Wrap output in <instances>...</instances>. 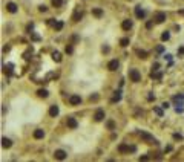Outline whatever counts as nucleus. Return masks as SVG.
I'll list each match as a JSON object with an SVG mask.
<instances>
[{
	"instance_id": "obj_1",
	"label": "nucleus",
	"mask_w": 184,
	"mask_h": 162,
	"mask_svg": "<svg viewBox=\"0 0 184 162\" xmlns=\"http://www.w3.org/2000/svg\"><path fill=\"white\" fill-rule=\"evenodd\" d=\"M129 78H130V81H134V83H138V81H141V74L138 72V69H130L129 70Z\"/></svg>"
},
{
	"instance_id": "obj_2",
	"label": "nucleus",
	"mask_w": 184,
	"mask_h": 162,
	"mask_svg": "<svg viewBox=\"0 0 184 162\" xmlns=\"http://www.w3.org/2000/svg\"><path fill=\"white\" fill-rule=\"evenodd\" d=\"M140 136H141V139L143 141H146V142H149V144H158V142H156V139L152 136V135H149V133H146V132H141V133H140Z\"/></svg>"
},
{
	"instance_id": "obj_3",
	"label": "nucleus",
	"mask_w": 184,
	"mask_h": 162,
	"mask_svg": "<svg viewBox=\"0 0 184 162\" xmlns=\"http://www.w3.org/2000/svg\"><path fill=\"white\" fill-rule=\"evenodd\" d=\"M166 19H167V15H166V12H156L155 14V23H164Z\"/></svg>"
},
{
	"instance_id": "obj_4",
	"label": "nucleus",
	"mask_w": 184,
	"mask_h": 162,
	"mask_svg": "<svg viewBox=\"0 0 184 162\" xmlns=\"http://www.w3.org/2000/svg\"><path fill=\"white\" fill-rule=\"evenodd\" d=\"M81 103V96H78V95H71L69 96V104L71 106H78Z\"/></svg>"
},
{
	"instance_id": "obj_5",
	"label": "nucleus",
	"mask_w": 184,
	"mask_h": 162,
	"mask_svg": "<svg viewBox=\"0 0 184 162\" xmlns=\"http://www.w3.org/2000/svg\"><path fill=\"white\" fill-rule=\"evenodd\" d=\"M94 119L97 121V122H100V121H103L104 119V110L103 109H98L97 112L94 113Z\"/></svg>"
},
{
	"instance_id": "obj_6",
	"label": "nucleus",
	"mask_w": 184,
	"mask_h": 162,
	"mask_svg": "<svg viewBox=\"0 0 184 162\" xmlns=\"http://www.w3.org/2000/svg\"><path fill=\"white\" fill-rule=\"evenodd\" d=\"M54 158L58 159V161L66 159V151H65V150H55V151H54Z\"/></svg>"
},
{
	"instance_id": "obj_7",
	"label": "nucleus",
	"mask_w": 184,
	"mask_h": 162,
	"mask_svg": "<svg viewBox=\"0 0 184 162\" xmlns=\"http://www.w3.org/2000/svg\"><path fill=\"white\" fill-rule=\"evenodd\" d=\"M6 11L11 12V14H15V12H17V5H15L14 2H8V3H6Z\"/></svg>"
},
{
	"instance_id": "obj_8",
	"label": "nucleus",
	"mask_w": 184,
	"mask_h": 162,
	"mask_svg": "<svg viewBox=\"0 0 184 162\" xmlns=\"http://www.w3.org/2000/svg\"><path fill=\"white\" fill-rule=\"evenodd\" d=\"M68 127L69 129H77L78 127V122H77V119L75 118H72V116H69V118H68Z\"/></svg>"
},
{
	"instance_id": "obj_9",
	"label": "nucleus",
	"mask_w": 184,
	"mask_h": 162,
	"mask_svg": "<svg viewBox=\"0 0 184 162\" xmlns=\"http://www.w3.org/2000/svg\"><path fill=\"white\" fill-rule=\"evenodd\" d=\"M135 15H137V19H144L146 12H144V9H143L141 6H137L135 8Z\"/></svg>"
},
{
	"instance_id": "obj_10",
	"label": "nucleus",
	"mask_w": 184,
	"mask_h": 162,
	"mask_svg": "<svg viewBox=\"0 0 184 162\" xmlns=\"http://www.w3.org/2000/svg\"><path fill=\"white\" fill-rule=\"evenodd\" d=\"M60 113V109H58V106H51V109H49V115L52 116V118H55V116Z\"/></svg>"
},
{
	"instance_id": "obj_11",
	"label": "nucleus",
	"mask_w": 184,
	"mask_h": 162,
	"mask_svg": "<svg viewBox=\"0 0 184 162\" xmlns=\"http://www.w3.org/2000/svg\"><path fill=\"white\" fill-rule=\"evenodd\" d=\"M121 28L124 29V31H129L130 28H132V20H123V23H121Z\"/></svg>"
},
{
	"instance_id": "obj_12",
	"label": "nucleus",
	"mask_w": 184,
	"mask_h": 162,
	"mask_svg": "<svg viewBox=\"0 0 184 162\" xmlns=\"http://www.w3.org/2000/svg\"><path fill=\"white\" fill-rule=\"evenodd\" d=\"M118 64H120V63H118L117 60H112V61H109L108 69H109V70H117V69H118Z\"/></svg>"
},
{
	"instance_id": "obj_13",
	"label": "nucleus",
	"mask_w": 184,
	"mask_h": 162,
	"mask_svg": "<svg viewBox=\"0 0 184 162\" xmlns=\"http://www.w3.org/2000/svg\"><path fill=\"white\" fill-rule=\"evenodd\" d=\"M11 145H12L11 139H8V138H2V147H3V148H9Z\"/></svg>"
},
{
	"instance_id": "obj_14",
	"label": "nucleus",
	"mask_w": 184,
	"mask_h": 162,
	"mask_svg": "<svg viewBox=\"0 0 184 162\" xmlns=\"http://www.w3.org/2000/svg\"><path fill=\"white\" fill-rule=\"evenodd\" d=\"M43 136H45V132H43L41 129H37L36 132H34V138L36 139H41Z\"/></svg>"
},
{
	"instance_id": "obj_15",
	"label": "nucleus",
	"mask_w": 184,
	"mask_h": 162,
	"mask_svg": "<svg viewBox=\"0 0 184 162\" xmlns=\"http://www.w3.org/2000/svg\"><path fill=\"white\" fill-rule=\"evenodd\" d=\"M92 14H94L95 17H103V9H101V8H94V9H92Z\"/></svg>"
},
{
	"instance_id": "obj_16",
	"label": "nucleus",
	"mask_w": 184,
	"mask_h": 162,
	"mask_svg": "<svg viewBox=\"0 0 184 162\" xmlns=\"http://www.w3.org/2000/svg\"><path fill=\"white\" fill-rule=\"evenodd\" d=\"M52 60H54V61H57V63H60L61 61V54L60 52H52Z\"/></svg>"
},
{
	"instance_id": "obj_17",
	"label": "nucleus",
	"mask_w": 184,
	"mask_h": 162,
	"mask_svg": "<svg viewBox=\"0 0 184 162\" xmlns=\"http://www.w3.org/2000/svg\"><path fill=\"white\" fill-rule=\"evenodd\" d=\"M37 95L40 96V98H48V90H46V89H40V90H37Z\"/></svg>"
},
{
	"instance_id": "obj_18",
	"label": "nucleus",
	"mask_w": 184,
	"mask_h": 162,
	"mask_svg": "<svg viewBox=\"0 0 184 162\" xmlns=\"http://www.w3.org/2000/svg\"><path fill=\"white\" fill-rule=\"evenodd\" d=\"M118 151H120V153H126V151H130V147H127L126 144H121V145L118 147Z\"/></svg>"
},
{
	"instance_id": "obj_19",
	"label": "nucleus",
	"mask_w": 184,
	"mask_h": 162,
	"mask_svg": "<svg viewBox=\"0 0 184 162\" xmlns=\"http://www.w3.org/2000/svg\"><path fill=\"white\" fill-rule=\"evenodd\" d=\"M81 15H83V14H81L80 11H75V12H74V15H72V20H74V22H78V20L81 19Z\"/></svg>"
},
{
	"instance_id": "obj_20",
	"label": "nucleus",
	"mask_w": 184,
	"mask_h": 162,
	"mask_svg": "<svg viewBox=\"0 0 184 162\" xmlns=\"http://www.w3.org/2000/svg\"><path fill=\"white\" fill-rule=\"evenodd\" d=\"M137 55H138L140 58H147V52H146V51H141V49H138V51H137Z\"/></svg>"
},
{
	"instance_id": "obj_21",
	"label": "nucleus",
	"mask_w": 184,
	"mask_h": 162,
	"mask_svg": "<svg viewBox=\"0 0 184 162\" xmlns=\"http://www.w3.org/2000/svg\"><path fill=\"white\" fill-rule=\"evenodd\" d=\"M169 38H170V34H169L167 31H166V32H163V34H161V40H163V41H167Z\"/></svg>"
},
{
	"instance_id": "obj_22",
	"label": "nucleus",
	"mask_w": 184,
	"mask_h": 162,
	"mask_svg": "<svg viewBox=\"0 0 184 162\" xmlns=\"http://www.w3.org/2000/svg\"><path fill=\"white\" fill-rule=\"evenodd\" d=\"M11 67H12V64H8V66H5L3 69H5V74L8 75V77H9L11 74H12V70H11Z\"/></svg>"
},
{
	"instance_id": "obj_23",
	"label": "nucleus",
	"mask_w": 184,
	"mask_h": 162,
	"mask_svg": "<svg viewBox=\"0 0 184 162\" xmlns=\"http://www.w3.org/2000/svg\"><path fill=\"white\" fill-rule=\"evenodd\" d=\"M120 100H121V93L120 92H115V96L112 98V103H118Z\"/></svg>"
},
{
	"instance_id": "obj_24",
	"label": "nucleus",
	"mask_w": 184,
	"mask_h": 162,
	"mask_svg": "<svg viewBox=\"0 0 184 162\" xmlns=\"http://www.w3.org/2000/svg\"><path fill=\"white\" fill-rule=\"evenodd\" d=\"M61 5H63V0H52V6H55V8H60Z\"/></svg>"
},
{
	"instance_id": "obj_25",
	"label": "nucleus",
	"mask_w": 184,
	"mask_h": 162,
	"mask_svg": "<svg viewBox=\"0 0 184 162\" xmlns=\"http://www.w3.org/2000/svg\"><path fill=\"white\" fill-rule=\"evenodd\" d=\"M54 28H55L57 31H61V29H63V22H55Z\"/></svg>"
},
{
	"instance_id": "obj_26",
	"label": "nucleus",
	"mask_w": 184,
	"mask_h": 162,
	"mask_svg": "<svg viewBox=\"0 0 184 162\" xmlns=\"http://www.w3.org/2000/svg\"><path fill=\"white\" fill-rule=\"evenodd\" d=\"M120 44H121L123 48H126L127 44H129V38H126V37H124V38H121V40H120Z\"/></svg>"
},
{
	"instance_id": "obj_27",
	"label": "nucleus",
	"mask_w": 184,
	"mask_h": 162,
	"mask_svg": "<svg viewBox=\"0 0 184 162\" xmlns=\"http://www.w3.org/2000/svg\"><path fill=\"white\" fill-rule=\"evenodd\" d=\"M153 112L158 115V116H163V110L160 109V107H153Z\"/></svg>"
},
{
	"instance_id": "obj_28",
	"label": "nucleus",
	"mask_w": 184,
	"mask_h": 162,
	"mask_svg": "<svg viewBox=\"0 0 184 162\" xmlns=\"http://www.w3.org/2000/svg\"><path fill=\"white\" fill-rule=\"evenodd\" d=\"M106 125H108V129H109V130H113V127H115V122H113V121H108Z\"/></svg>"
},
{
	"instance_id": "obj_29",
	"label": "nucleus",
	"mask_w": 184,
	"mask_h": 162,
	"mask_svg": "<svg viewBox=\"0 0 184 162\" xmlns=\"http://www.w3.org/2000/svg\"><path fill=\"white\" fill-rule=\"evenodd\" d=\"M72 51H74V48L71 46V44H69V46H66V52H68V54H72Z\"/></svg>"
},
{
	"instance_id": "obj_30",
	"label": "nucleus",
	"mask_w": 184,
	"mask_h": 162,
	"mask_svg": "<svg viewBox=\"0 0 184 162\" xmlns=\"http://www.w3.org/2000/svg\"><path fill=\"white\" fill-rule=\"evenodd\" d=\"M38 9H40V12H46V11H48V8H46L45 5H41V6L38 8Z\"/></svg>"
},
{
	"instance_id": "obj_31",
	"label": "nucleus",
	"mask_w": 184,
	"mask_h": 162,
	"mask_svg": "<svg viewBox=\"0 0 184 162\" xmlns=\"http://www.w3.org/2000/svg\"><path fill=\"white\" fill-rule=\"evenodd\" d=\"M173 138H175V139H181L183 136H181V135H178V133H175V135H173Z\"/></svg>"
},
{
	"instance_id": "obj_32",
	"label": "nucleus",
	"mask_w": 184,
	"mask_h": 162,
	"mask_svg": "<svg viewBox=\"0 0 184 162\" xmlns=\"http://www.w3.org/2000/svg\"><path fill=\"white\" fill-rule=\"evenodd\" d=\"M158 67H160V64H158V63H155V64L152 66V69H153V70H156V69H158Z\"/></svg>"
},
{
	"instance_id": "obj_33",
	"label": "nucleus",
	"mask_w": 184,
	"mask_h": 162,
	"mask_svg": "<svg viewBox=\"0 0 184 162\" xmlns=\"http://www.w3.org/2000/svg\"><path fill=\"white\" fill-rule=\"evenodd\" d=\"M147 100H149V101H153V100H155V96H153V95H149V96H147Z\"/></svg>"
},
{
	"instance_id": "obj_34",
	"label": "nucleus",
	"mask_w": 184,
	"mask_h": 162,
	"mask_svg": "<svg viewBox=\"0 0 184 162\" xmlns=\"http://www.w3.org/2000/svg\"><path fill=\"white\" fill-rule=\"evenodd\" d=\"M163 51H164L163 46H158V48H156V52H163Z\"/></svg>"
},
{
	"instance_id": "obj_35",
	"label": "nucleus",
	"mask_w": 184,
	"mask_h": 162,
	"mask_svg": "<svg viewBox=\"0 0 184 162\" xmlns=\"http://www.w3.org/2000/svg\"><path fill=\"white\" fill-rule=\"evenodd\" d=\"M147 159H149L147 156H140V161H147Z\"/></svg>"
},
{
	"instance_id": "obj_36",
	"label": "nucleus",
	"mask_w": 184,
	"mask_h": 162,
	"mask_svg": "<svg viewBox=\"0 0 184 162\" xmlns=\"http://www.w3.org/2000/svg\"><path fill=\"white\" fill-rule=\"evenodd\" d=\"M169 107V103H163V109H167Z\"/></svg>"
},
{
	"instance_id": "obj_37",
	"label": "nucleus",
	"mask_w": 184,
	"mask_h": 162,
	"mask_svg": "<svg viewBox=\"0 0 184 162\" xmlns=\"http://www.w3.org/2000/svg\"><path fill=\"white\" fill-rule=\"evenodd\" d=\"M103 52H109V48L108 46H103Z\"/></svg>"
},
{
	"instance_id": "obj_38",
	"label": "nucleus",
	"mask_w": 184,
	"mask_h": 162,
	"mask_svg": "<svg viewBox=\"0 0 184 162\" xmlns=\"http://www.w3.org/2000/svg\"><path fill=\"white\" fill-rule=\"evenodd\" d=\"M183 112V107H177V113H181Z\"/></svg>"
},
{
	"instance_id": "obj_39",
	"label": "nucleus",
	"mask_w": 184,
	"mask_h": 162,
	"mask_svg": "<svg viewBox=\"0 0 184 162\" xmlns=\"http://www.w3.org/2000/svg\"><path fill=\"white\" fill-rule=\"evenodd\" d=\"M9 49H11L9 46H5V48H3V52H8V51H9Z\"/></svg>"
}]
</instances>
